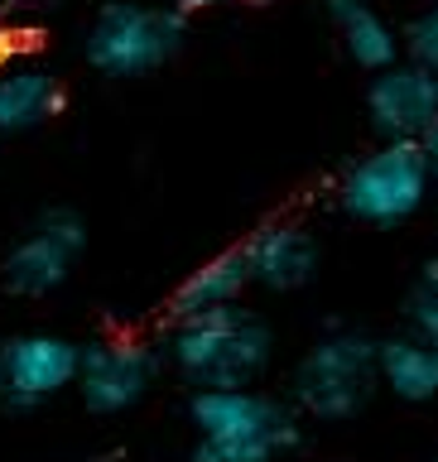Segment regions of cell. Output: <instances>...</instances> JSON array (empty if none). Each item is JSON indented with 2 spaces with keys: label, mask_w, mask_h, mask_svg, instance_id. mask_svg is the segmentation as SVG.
Returning a JSON list of instances; mask_svg holds the SVG:
<instances>
[{
  "label": "cell",
  "mask_w": 438,
  "mask_h": 462,
  "mask_svg": "<svg viewBox=\"0 0 438 462\" xmlns=\"http://www.w3.org/2000/svg\"><path fill=\"white\" fill-rule=\"evenodd\" d=\"M164 352L183 385L193 390H231V385H256L275 361V332L260 313L241 303L202 309L188 318H169V342Z\"/></svg>",
  "instance_id": "cell-1"
},
{
  "label": "cell",
  "mask_w": 438,
  "mask_h": 462,
  "mask_svg": "<svg viewBox=\"0 0 438 462\" xmlns=\"http://www.w3.org/2000/svg\"><path fill=\"white\" fill-rule=\"evenodd\" d=\"M188 424L198 433L193 462H275L303 439L294 404L275 400L256 385L193 390Z\"/></svg>",
  "instance_id": "cell-2"
},
{
  "label": "cell",
  "mask_w": 438,
  "mask_h": 462,
  "mask_svg": "<svg viewBox=\"0 0 438 462\" xmlns=\"http://www.w3.org/2000/svg\"><path fill=\"white\" fill-rule=\"evenodd\" d=\"M376 390H381V342L357 328H332L294 366L289 400L303 419L347 424L367 410Z\"/></svg>",
  "instance_id": "cell-3"
},
{
  "label": "cell",
  "mask_w": 438,
  "mask_h": 462,
  "mask_svg": "<svg viewBox=\"0 0 438 462\" xmlns=\"http://www.w3.org/2000/svg\"><path fill=\"white\" fill-rule=\"evenodd\" d=\"M188 39V14L150 0H107L87 24V63L101 78H144L164 68Z\"/></svg>",
  "instance_id": "cell-4"
},
{
  "label": "cell",
  "mask_w": 438,
  "mask_h": 462,
  "mask_svg": "<svg viewBox=\"0 0 438 462\" xmlns=\"http://www.w3.org/2000/svg\"><path fill=\"white\" fill-rule=\"evenodd\" d=\"M433 169L419 140H381L371 154L347 164L338 179V202L367 226H400L429 202Z\"/></svg>",
  "instance_id": "cell-5"
},
{
  "label": "cell",
  "mask_w": 438,
  "mask_h": 462,
  "mask_svg": "<svg viewBox=\"0 0 438 462\" xmlns=\"http://www.w3.org/2000/svg\"><path fill=\"white\" fill-rule=\"evenodd\" d=\"M87 245V222L72 208H49L0 260V284L14 299H49Z\"/></svg>",
  "instance_id": "cell-6"
},
{
  "label": "cell",
  "mask_w": 438,
  "mask_h": 462,
  "mask_svg": "<svg viewBox=\"0 0 438 462\" xmlns=\"http://www.w3.org/2000/svg\"><path fill=\"white\" fill-rule=\"evenodd\" d=\"M82 342L58 337V332H20L0 342V410L29 414L53 395L78 385Z\"/></svg>",
  "instance_id": "cell-7"
},
{
  "label": "cell",
  "mask_w": 438,
  "mask_h": 462,
  "mask_svg": "<svg viewBox=\"0 0 438 462\" xmlns=\"http://www.w3.org/2000/svg\"><path fill=\"white\" fill-rule=\"evenodd\" d=\"M159 356L130 337H97L82 342L78 361V395L92 414H126L154 390Z\"/></svg>",
  "instance_id": "cell-8"
},
{
  "label": "cell",
  "mask_w": 438,
  "mask_h": 462,
  "mask_svg": "<svg viewBox=\"0 0 438 462\" xmlns=\"http://www.w3.org/2000/svg\"><path fill=\"white\" fill-rule=\"evenodd\" d=\"M367 116L381 140H424L438 121V72L410 63V58L371 72Z\"/></svg>",
  "instance_id": "cell-9"
},
{
  "label": "cell",
  "mask_w": 438,
  "mask_h": 462,
  "mask_svg": "<svg viewBox=\"0 0 438 462\" xmlns=\"http://www.w3.org/2000/svg\"><path fill=\"white\" fill-rule=\"evenodd\" d=\"M246 270H251V284L270 289V294H294L318 274V251L313 231L299 222H266L260 231H251V241L241 245Z\"/></svg>",
  "instance_id": "cell-10"
},
{
  "label": "cell",
  "mask_w": 438,
  "mask_h": 462,
  "mask_svg": "<svg viewBox=\"0 0 438 462\" xmlns=\"http://www.w3.org/2000/svg\"><path fill=\"white\" fill-rule=\"evenodd\" d=\"M68 106L63 82L34 58H0V135H24Z\"/></svg>",
  "instance_id": "cell-11"
},
{
  "label": "cell",
  "mask_w": 438,
  "mask_h": 462,
  "mask_svg": "<svg viewBox=\"0 0 438 462\" xmlns=\"http://www.w3.org/2000/svg\"><path fill=\"white\" fill-rule=\"evenodd\" d=\"M328 14L338 20L342 49H347V58H352L361 72H381V68H390V63L405 58L400 29L390 24L371 0H332Z\"/></svg>",
  "instance_id": "cell-12"
},
{
  "label": "cell",
  "mask_w": 438,
  "mask_h": 462,
  "mask_svg": "<svg viewBox=\"0 0 438 462\" xmlns=\"http://www.w3.org/2000/svg\"><path fill=\"white\" fill-rule=\"evenodd\" d=\"M381 385L405 404H424L438 395V346L419 332L381 342Z\"/></svg>",
  "instance_id": "cell-13"
},
{
  "label": "cell",
  "mask_w": 438,
  "mask_h": 462,
  "mask_svg": "<svg viewBox=\"0 0 438 462\" xmlns=\"http://www.w3.org/2000/svg\"><path fill=\"white\" fill-rule=\"evenodd\" d=\"M246 289H251V270H246V255L237 245V251H222V255L202 260V265L173 289L169 318H188V313H202V309H222V303H241Z\"/></svg>",
  "instance_id": "cell-14"
},
{
  "label": "cell",
  "mask_w": 438,
  "mask_h": 462,
  "mask_svg": "<svg viewBox=\"0 0 438 462\" xmlns=\"http://www.w3.org/2000/svg\"><path fill=\"white\" fill-rule=\"evenodd\" d=\"M400 43H405V58H410V63L438 72V0H433V5H424L410 24H405Z\"/></svg>",
  "instance_id": "cell-15"
},
{
  "label": "cell",
  "mask_w": 438,
  "mask_h": 462,
  "mask_svg": "<svg viewBox=\"0 0 438 462\" xmlns=\"http://www.w3.org/2000/svg\"><path fill=\"white\" fill-rule=\"evenodd\" d=\"M410 328L438 346V260L424 265V280H419L415 294H410Z\"/></svg>",
  "instance_id": "cell-16"
},
{
  "label": "cell",
  "mask_w": 438,
  "mask_h": 462,
  "mask_svg": "<svg viewBox=\"0 0 438 462\" xmlns=\"http://www.w3.org/2000/svg\"><path fill=\"white\" fill-rule=\"evenodd\" d=\"M43 10H53V0H0V34H14L20 24L39 20Z\"/></svg>",
  "instance_id": "cell-17"
},
{
  "label": "cell",
  "mask_w": 438,
  "mask_h": 462,
  "mask_svg": "<svg viewBox=\"0 0 438 462\" xmlns=\"http://www.w3.org/2000/svg\"><path fill=\"white\" fill-rule=\"evenodd\" d=\"M222 5H241V0H173V10H183V14H202V10H222Z\"/></svg>",
  "instance_id": "cell-18"
},
{
  "label": "cell",
  "mask_w": 438,
  "mask_h": 462,
  "mask_svg": "<svg viewBox=\"0 0 438 462\" xmlns=\"http://www.w3.org/2000/svg\"><path fill=\"white\" fill-rule=\"evenodd\" d=\"M419 144H424V154H429V169H433V183H438V121L429 125V135L419 140Z\"/></svg>",
  "instance_id": "cell-19"
},
{
  "label": "cell",
  "mask_w": 438,
  "mask_h": 462,
  "mask_svg": "<svg viewBox=\"0 0 438 462\" xmlns=\"http://www.w3.org/2000/svg\"><path fill=\"white\" fill-rule=\"evenodd\" d=\"M429 462H438V453H433V457H429Z\"/></svg>",
  "instance_id": "cell-20"
},
{
  "label": "cell",
  "mask_w": 438,
  "mask_h": 462,
  "mask_svg": "<svg viewBox=\"0 0 438 462\" xmlns=\"http://www.w3.org/2000/svg\"><path fill=\"white\" fill-rule=\"evenodd\" d=\"M328 5H332V0H328Z\"/></svg>",
  "instance_id": "cell-21"
}]
</instances>
